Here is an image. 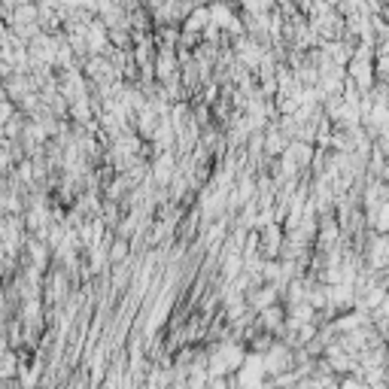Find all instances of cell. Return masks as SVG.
Returning <instances> with one entry per match:
<instances>
[{
	"label": "cell",
	"mask_w": 389,
	"mask_h": 389,
	"mask_svg": "<svg viewBox=\"0 0 389 389\" xmlns=\"http://www.w3.org/2000/svg\"><path fill=\"white\" fill-rule=\"evenodd\" d=\"M58 91L70 100V104H77V100L91 98V82H88L86 73H82V67L58 70Z\"/></svg>",
	"instance_id": "6da1fadb"
},
{
	"label": "cell",
	"mask_w": 389,
	"mask_h": 389,
	"mask_svg": "<svg viewBox=\"0 0 389 389\" xmlns=\"http://www.w3.org/2000/svg\"><path fill=\"white\" fill-rule=\"evenodd\" d=\"M265 359V371H268V377H280V374H286V371H292L295 368V350L289 347V344H283L280 338L274 341V347H271V353L268 356H262Z\"/></svg>",
	"instance_id": "7a4b0ae2"
},
{
	"label": "cell",
	"mask_w": 389,
	"mask_h": 389,
	"mask_svg": "<svg viewBox=\"0 0 389 389\" xmlns=\"http://www.w3.org/2000/svg\"><path fill=\"white\" fill-rule=\"evenodd\" d=\"M180 173V155L177 152H161L152 159V183L159 189H171V183Z\"/></svg>",
	"instance_id": "3957f363"
},
{
	"label": "cell",
	"mask_w": 389,
	"mask_h": 389,
	"mask_svg": "<svg viewBox=\"0 0 389 389\" xmlns=\"http://www.w3.org/2000/svg\"><path fill=\"white\" fill-rule=\"evenodd\" d=\"M286 319H289V313H286L283 304H274V308H268L258 313V329L265 331V335H271V338H283L286 335Z\"/></svg>",
	"instance_id": "277c9868"
},
{
	"label": "cell",
	"mask_w": 389,
	"mask_h": 389,
	"mask_svg": "<svg viewBox=\"0 0 389 389\" xmlns=\"http://www.w3.org/2000/svg\"><path fill=\"white\" fill-rule=\"evenodd\" d=\"M258 237H262V256H265V258H280L283 244H286V228H283V222H271L268 228L258 231Z\"/></svg>",
	"instance_id": "5b68a950"
},
{
	"label": "cell",
	"mask_w": 389,
	"mask_h": 389,
	"mask_svg": "<svg viewBox=\"0 0 389 389\" xmlns=\"http://www.w3.org/2000/svg\"><path fill=\"white\" fill-rule=\"evenodd\" d=\"M246 301H249V308H253L256 313H262L268 308H274V304H283V292L277 289V286L265 283V286H258V289L246 292Z\"/></svg>",
	"instance_id": "8992f818"
},
{
	"label": "cell",
	"mask_w": 389,
	"mask_h": 389,
	"mask_svg": "<svg viewBox=\"0 0 389 389\" xmlns=\"http://www.w3.org/2000/svg\"><path fill=\"white\" fill-rule=\"evenodd\" d=\"M213 25V18H210V6H194L192 9V15L183 22V31L186 34H194V37H204V31Z\"/></svg>",
	"instance_id": "52a82bcc"
},
{
	"label": "cell",
	"mask_w": 389,
	"mask_h": 389,
	"mask_svg": "<svg viewBox=\"0 0 389 389\" xmlns=\"http://www.w3.org/2000/svg\"><path fill=\"white\" fill-rule=\"evenodd\" d=\"M128 256H131V240H119V237H113V244H110V262H113V268H116V265H125Z\"/></svg>",
	"instance_id": "ba28073f"
},
{
	"label": "cell",
	"mask_w": 389,
	"mask_h": 389,
	"mask_svg": "<svg viewBox=\"0 0 389 389\" xmlns=\"http://www.w3.org/2000/svg\"><path fill=\"white\" fill-rule=\"evenodd\" d=\"M341 389H374V386L365 383L359 374H347V377H341Z\"/></svg>",
	"instance_id": "9c48e42d"
},
{
	"label": "cell",
	"mask_w": 389,
	"mask_h": 389,
	"mask_svg": "<svg viewBox=\"0 0 389 389\" xmlns=\"http://www.w3.org/2000/svg\"><path fill=\"white\" fill-rule=\"evenodd\" d=\"M383 383H386V389H389V365H386V377H383Z\"/></svg>",
	"instance_id": "30bf717a"
},
{
	"label": "cell",
	"mask_w": 389,
	"mask_h": 389,
	"mask_svg": "<svg viewBox=\"0 0 389 389\" xmlns=\"http://www.w3.org/2000/svg\"><path fill=\"white\" fill-rule=\"evenodd\" d=\"M374 389H386V383H381V386H374Z\"/></svg>",
	"instance_id": "8fae6325"
}]
</instances>
